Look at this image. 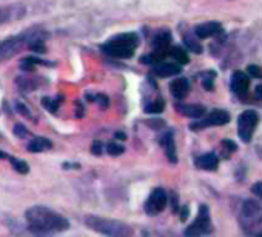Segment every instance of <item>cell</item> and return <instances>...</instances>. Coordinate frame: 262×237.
<instances>
[{
  "instance_id": "1",
  "label": "cell",
  "mask_w": 262,
  "mask_h": 237,
  "mask_svg": "<svg viewBox=\"0 0 262 237\" xmlns=\"http://www.w3.org/2000/svg\"><path fill=\"white\" fill-rule=\"evenodd\" d=\"M25 220L28 223V229L37 235L56 234L70 228V222L63 216L40 205L28 208L25 211Z\"/></svg>"
},
{
  "instance_id": "2",
  "label": "cell",
  "mask_w": 262,
  "mask_h": 237,
  "mask_svg": "<svg viewBox=\"0 0 262 237\" xmlns=\"http://www.w3.org/2000/svg\"><path fill=\"white\" fill-rule=\"evenodd\" d=\"M48 36H50L48 31H45L43 28L31 27V28L22 31L20 34H16V36H11V37L0 40V63L11 60L25 48L30 50L33 45L45 43Z\"/></svg>"
},
{
  "instance_id": "3",
  "label": "cell",
  "mask_w": 262,
  "mask_h": 237,
  "mask_svg": "<svg viewBox=\"0 0 262 237\" xmlns=\"http://www.w3.org/2000/svg\"><path fill=\"white\" fill-rule=\"evenodd\" d=\"M239 223L245 234L262 235V205L256 200H245L239 214Z\"/></svg>"
},
{
  "instance_id": "4",
  "label": "cell",
  "mask_w": 262,
  "mask_h": 237,
  "mask_svg": "<svg viewBox=\"0 0 262 237\" xmlns=\"http://www.w3.org/2000/svg\"><path fill=\"white\" fill-rule=\"evenodd\" d=\"M138 45L139 39L135 33H125L113 37L108 43L102 46V51L116 59H129L133 57Z\"/></svg>"
},
{
  "instance_id": "5",
  "label": "cell",
  "mask_w": 262,
  "mask_h": 237,
  "mask_svg": "<svg viewBox=\"0 0 262 237\" xmlns=\"http://www.w3.org/2000/svg\"><path fill=\"white\" fill-rule=\"evenodd\" d=\"M85 225L100 234L106 235H117V237H126V235H133V228L126 223L105 219V217H97V216H86L85 217Z\"/></svg>"
},
{
  "instance_id": "6",
  "label": "cell",
  "mask_w": 262,
  "mask_h": 237,
  "mask_svg": "<svg viewBox=\"0 0 262 237\" xmlns=\"http://www.w3.org/2000/svg\"><path fill=\"white\" fill-rule=\"evenodd\" d=\"M257 121L259 117L256 114V111H244L239 118H237V133H239V137L244 140V142H250L251 137H253V133L256 130V125H257Z\"/></svg>"
},
{
  "instance_id": "7",
  "label": "cell",
  "mask_w": 262,
  "mask_h": 237,
  "mask_svg": "<svg viewBox=\"0 0 262 237\" xmlns=\"http://www.w3.org/2000/svg\"><path fill=\"white\" fill-rule=\"evenodd\" d=\"M211 231H213V226H211L208 208H207V205H201L198 219L185 229V235H194L196 237V235H202V234H210Z\"/></svg>"
},
{
  "instance_id": "8",
  "label": "cell",
  "mask_w": 262,
  "mask_h": 237,
  "mask_svg": "<svg viewBox=\"0 0 262 237\" xmlns=\"http://www.w3.org/2000/svg\"><path fill=\"white\" fill-rule=\"evenodd\" d=\"M230 122V114L224 109H214L208 114L207 118H204V121L201 122H196V124H191V130L193 131H198V130H204L207 127H219V125H225Z\"/></svg>"
},
{
  "instance_id": "9",
  "label": "cell",
  "mask_w": 262,
  "mask_h": 237,
  "mask_svg": "<svg viewBox=\"0 0 262 237\" xmlns=\"http://www.w3.org/2000/svg\"><path fill=\"white\" fill-rule=\"evenodd\" d=\"M167 194L162 188H156L148 200L145 202V212L148 216H158L165 206H167Z\"/></svg>"
},
{
  "instance_id": "10",
  "label": "cell",
  "mask_w": 262,
  "mask_h": 237,
  "mask_svg": "<svg viewBox=\"0 0 262 237\" xmlns=\"http://www.w3.org/2000/svg\"><path fill=\"white\" fill-rule=\"evenodd\" d=\"M27 8L22 4H13L7 7H0V25H5L14 20L25 17Z\"/></svg>"
},
{
  "instance_id": "11",
  "label": "cell",
  "mask_w": 262,
  "mask_h": 237,
  "mask_svg": "<svg viewBox=\"0 0 262 237\" xmlns=\"http://www.w3.org/2000/svg\"><path fill=\"white\" fill-rule=\"evenodd\" d=\"M248 86H250V80L247 74L242 71H234L231 77V88L236 92V96H239L241 99H245L248 96Z\"/></svg>"
},
{
  "instance_id": "12",
  "label": "cell",
  "mask_w": 262,
  "mask_h": 237,
  "mask_svg": "<svg viewBox=\"0 0 262 237\" xmlns=\"http://www.w3.org/2000/svg\"><path fill=\"white\" fill-rule=\"evenodd\" d=\"M153 73L159 77H171V76H178L182 73L181 65H174V63H168V62H158L153 65Z\"/></svg>"
},
{
  "instance_id": "13",
  "label": "cell",
  "mask_w": 262,
  "mask_h": 237,
  "mask_svg": "<svg viewBox=\"0 0 262 237\" xmlns=\"http://www.w3.org/2000/svg\"><path fill=\"white\" fill-rule=\"evenodd\" d=\"M159 144H161V147L164 148V151H165V154H167L168 160H170L171 163H178L176 145H174V137H173V133H171V131L165 133V134L161 137Z\"/></svg>"
},
{
  "instance_id": "14",
  "label": "cell",
  "mask_w": 262,
  "mask_h": 237,
  "mask_svg": "<svg viewBox=\"0 0 262 237\" xmlns=\"http://www.w3.org/2000/svg\"><path fill=\"white\" fill-rule=\"evenodd\" d=\"M194 33H196V36L199 39H207V37L221 34L222 33V27L217 22H207V23L198 25L196 30H194Z\"/></svg>"
},
{
  "instance_id": "15",
  "label": "cell",
  "mask_w": 262,
  "mask_h": 237,
  "mask_svg": "<svg viewBox=\"0 0 262 237\" xmlns=\"http://www.w3.org/2000/svg\"><path fill=\"white\" fill-rule=\"evenodd\" d=\"M170 91H171L173 97L182 100V99H185V97L188 96V92H190V83H188L187 79L179 77V79H176V80H173V82L170 83Z\"/></svg>"
},
{
  "instance_id": "16",
  "label": "cell",
  "mask_w": 262,
  "mask_h": 237,
  "mask_svg": "<svg viewBox=\"0 0 262 237\" xmlns=\"http://www.w3.org/2000/svg\"><path fill=\"white\" fill-rule=\"evenodd\" d=\"M196 165H198V168H202V170H207V171H214L219 167V159L213 153L204 154V156L196 159Z\"/></svg>"
},
{
  "instance_id": "17",
  "label": "cell",
  "mask_w": 262,
  "mask_h": 237,
  "mask_svg": "<svg viewBox=\"0 0 262 237\" xmlns=\"http://www.w3.org/2000/svg\"><path fill=\"white\" fill-rule=\"evenodd\" d=\"M176 108L182 115H188V117H194V118H201L207 111L205 106H202V105H178Z\"/></svg>"
},
{
  "instance_id": "18",
  "label": "cell",
  "mask_w": 262,
  "mask_h": 237,
  "mask_svg": "<svg viewBox=\"0 0 262 237\" xmlns=\"http://www.w3.org/2000/svg\"><path fill=\"white\" fill-rule=\"evenodd\" d=\"M53 148V144L51 140L45 139V137H34L28 145H27V150L30 153H42V151H47V150H51Z\"/></svg>"
},
{
  "instance_id": "19",
  "label": "cell",
  "mask_w": 262,
  "mask_h": 237,
  "mask_svg": "<svg viewBox=\"0 0 262 237\" xmlns=\"http://www.w3.org/2000/svg\"><path fill=\"white\" fill-rule=\"evenodd\" d=\"M16 85L19 86L20 91L24 92H30V91H36L40 85L37 77H17L16 79Z\"/></svg>"
},
{
  "instance_id": "20",
  "label": "cell",
  "mask_w": 262,
  "mask_h": 237,
  "mask_svg": "<svg viewBox=\"0 0 262 237\" xmlns=\"http://www.w3.org/2000/svg\"><path fill=\"white\" fill-rule=\"evenodd\" d=\"M170 54L173 56V59L179 63V65H187L190 62V57H188V53L181 48V46H174L170 50Z\"/></svg>"
},
{
  "instance_id": "21",
  "label": "cell",
  "mask_w": 262,
  "mask_h": 237,
  "mask_svg": "<svg viewBox=\"0 0 262 237\" xmlns=\"http://www.w3.org/2000/svg\"><path fill=\"white\" fill-rule=\"evenodd\" d=\"M10 162H11V165H13V168H14L16 173H19L22 176H25V174L30 173V167H28V163L25 160H19V159L10 157Z\"/></svg>"
},
{
  "instance_id": "22",
  "label": "cell",
  "mask_w": 262,
  "mask_h": 237,
  "mask_svg": "<svg viewBox=\"0 0 262 237\" xmlns=\"http://www.w3.org/2000/svg\"><path fill=\"white\" fill-rule=\"evenodd\" d=\"M164 108H165L164 99H158V100H155V102H151V103H148L145 106V112H148V114H159V112L164 111Z\"/></svg>"
},
{
  "instance_id": "23",
  "label": "cell",
  "mask_w": 262,
  "mask_h": 237,
  "mask_svg": "<svg viewBox=\"0 0 262 237\" xmlns=\"http://www.w3.org/2000/svg\"><path fill=\"white\" fill-rule=\"evenodd\" d=\"M184 43L187 45V48H188L191 53H196V54H201V53H202V46H201L199 40H194L191 36H185V37H184Z\"/></svg>"
},
{
  "instance_id": "24",
  "label": "cell",
  "mask_w": 262,
  "mask_h": 237,
  "mask_svg": "<svg viewBox=\"0 0 262 237\" xmlns=\"http://www.w3.org/2000/svg\"><path fill=\"white\" fill-rule=\"evenodd\" d=\"M42 105H43V108H47L50 112H57L60 102L53 100V99H50V97H43V99H42Z\"/></svg>"
},
{
  "instance_id": "25",
  "label": "cell",
  "mask_w": 262,
  "mask_h": 237,
  "mask_svg": "<svg viewBox=\"0 0 262 237\" xmlns=\"http://www.w3.org/2000/svg\"><path fill=\"white\" fill-rule=\"evenodd\" d=\"M106 151H108V154L110 156H120L123 151H125V148L122 147V145H117V144H108V147H106Z\"/></svg>"
},
{
  "instance_id": "26",
  "label": "cell",
  "mask_w": 262,
  "mask_h": 237,
  "mask_svg": "<svg viewBox=\"0 0 262 237\" xmlns=\"http://www.w3.org/2000/svg\"><path fill=\"white\" fill-rule=\"evenodd\" d=\"M247 73L250 77H254V79H262V69L256 65H248L247 68Z\"/></svg>"
},
{
  "instance_id": "27",
  "label": "cell",
  "mask_w": 262,
  "mask_h": 237,
  "mask_svg": "<svg viewBox=\"0 0 262 237\" xmlns=\"http://www.w3.org/2000/svg\"><path fill=\"white\" fill-rule=\"evenodd\" d=\"M14 136H17L19 139H24L28 136V130L24 125H16L14 127Z\"/></svg>"
},
{
  "instance_id": "28",
  "label": "cell",
  "mask_w": 262,
  "mask_h": 237,
  "mask_svg": "<svg viewBox=\"0 0 262 237\" xmlns=\"http://www.w3.org/2000/svg\"><path fill=\"white\" fill-rule=\"evenodd\" d=\"M222 147H225L230 153H234V151H237V145L234 144V142H231V140H228V139H224L222 140Z\"/></svg>"
},
{
  "instance_id": "29",
  "label": "cell",
  "mask_w": 262,
  "mask_h": 237,
  "mask_svg": "<svg viewBox=\"0 0 262 237\" xmlns=\"http://www.w3.org/2000/svg\"><path fill=\"white\" fill-rule=\"evenodd\" d=\"M16 106H17V109H19V111H20V112H22L25 117H28V118H33V115H31V111H30V109H28V108H27L24 103L17 102V103H16Z\"/></svg>"
},
{
  "instance_id": "30",
  "label": "cell",
  "mask_w": 262,
  "mask_h": 237,
  "mask_svg": "<svg viewBox=\"0 0 262 237\" xmlns=\"http://www.w3.org/2000/svg\"><path fill=\"white\" fill-rule=\"evenodd\" d=\"M91 153H93L94 156H100V154H102V144H100L99 140L93 142V145H91Z\"/></svg>"
},
{
  "instance_id": "31",
  "label": "cell",
  "mask_w": 262,
  "mask_h": 237,
  "mask_svg": "<svg viewBox=\"0 0 262 237\" xmlns=\"http://www.w3.org/2000/svg\"><path fill=\"white\" fill-rule=\"evenodd\" d=\"M251 193L257 197H262V182H257L251 186Z\"/></svg>"
},
{
  "instance_id": "32",
  "label": "cell",
  "mask_w": 262,
  "mask_h": 237,
  "mask_svg": "<svg viewBox=\"0 0 262 237\" xmlns=\"http://www.w3.org/2000/svg\"><path fill=\"white\" fill-rule=\"evenodd\" d=\"M97 100H99V105H100V108H102V109L108 108V105H110V100H108V97H106V96L100 94V96L97 97Z\"/></svg>"
},
{
  "instance_id": "33",
  "label": "cell",
  "mask_w": 262,
  "mask_h": 237,
  "mask_svg": "<svg viewBox=\"0 0 262 237\" xmlns=\"http://www.w3.org/2000/svg\"><path fill=\"white\" fill-rule=\"evenodd\" d=\"M202 85H204V88L207 91H213V76L211 77H205L204 82H202Z\"/></svg>"
},
{
  "instance_id": "34",
  "label": "cell",
  "mask_w": 262,
  "mask_h": 237,
  "mask_svg": "<svg viewBox=\"0 0 262 237\" xmlns=\"http://www.w3.org/2000/svg\"><path fill=\"white\" fill-rule=\"evenodd\" d=\"M187 217H188V206H184V208L181 209V220L185 222Z\"/></svg>"
},
{
  "instance_id": "35",
  "label": "cell",
  "mask_w": 262,
  "mask_h": 237,
  "mask_svg": "<svg viewBox=\"0 0 262 237\" xmlns=\"http://www.w3.org/2000/svg\"><path fill=\"white\" fill-rule=\"evenodd\" d=\"M254 97H256L257 100H262V85H260V86H256V89H254Z\"/></svg>"
},
{
  "instance_id": "36",
  "label": "cell",
  "mask_w": 262,
  "mask_h": 237,
  "mask_svg": "<svg viewBox=\"0 0 262 237\" xmlns=\"http://www.w3.org/2000/svg\"><path fill=\"white\" fill-rule=\"evenodd\" d=\"M10 157H11V156H8L7 153H4L2 150H0V160H4V159H8V160H10Z\"/></svg>"
},
{
  "instance_id": "37",
  "label": "cell",
  "mask_w": 262,
  "mask_h": 237,
  "mask_svg": "<svg viewBox=\"0 0 262 237\" xmlns=\"http://www.w3.org/2000/svg\"><path fill=\"white\" fill-rule=\"evenodd\" d=\"M116 139H119V140H125V139H126V136H125L123 133H116Z\"/></svg>"
},
{
  "instance_id": "38",
  "label": "cell",
  "mask_w": 262,
  "mask_h": 237,
  "mask_svg": "<svg viewBox=\"0 0 262 237\" xmlns=\"http://www.w3.org/2000/svg\"><path fill=\"white\" fill-rule=\"evenodd\" d=\"M171 206H173V211H178V199L174 197L173 202H171Z\"/></svg>"
}]
</instances>
